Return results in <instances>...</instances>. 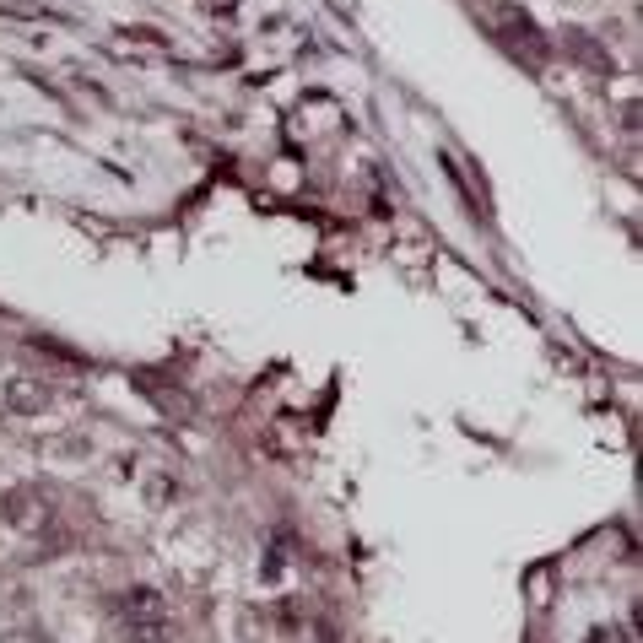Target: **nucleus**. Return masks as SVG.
<instances>
[{
	"mask_svg": "<svg viewBox=\"0 0 643 643\" xmlns=\"http://www.w3.org/2000/svg\"><path fill=\"white\" fill-rule=\"evenodd\" d=\"M119 622H125L130 643H168L173 638V616H168V600L157 589H125L119 595Z\"/></svg>",
	"mask_w": 643,
	"mask_h": 643,
	"instance_id": "nucleus-1",
	"label": "nucleus"
},
{
	"mask_svg": "<svg viewBox=\"0 0 643 643\" xmlns=\"http://www.w3.org/2000/svg\"><path fill=\"white\" fill-rule=\"evenodd\" d=\"M492 22L508 33V44H519V49H530L535 60L546 55V44H541V33H535V22L525 17L519 6H508V0H492Z\"/></svg>",
	"mask_w": 643,
	"mask_h": 643,
	"instance_id": "nucleus-2",
	"label": "nucleus"
},
{
	"mask_svg": "<svg viewBox=\"0 0 643 643\" xmlns=\"http://www.w3.org/2000/svg\"><path fill=\"white\" fill-rule=\"evenodd\" d=\"M49 400V390H33V379H17V390H11V406L17 411H38Z\"/></svg>",
	"mask_w": 643,
	"mask_h": 643,
	"instance_id": "nucleus-3",
	"label": "nucleus"
}]
</instances>
